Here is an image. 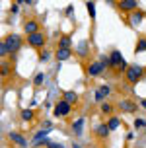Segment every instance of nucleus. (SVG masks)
Instances as JSON below:
<instances>
[{
    "mask_svg": "<svg viewBox=\"0 0 146 148\" xmlns=\"http://www.w3.org/2000/svg\"><path fill=\"white\" fill-rule=\"evenodd\" d=\"M6 45L10 47V53H16L20 47H22V35H18V33L8 35V37H6Z\"/></svg>",
    "mask_w": 146,
    "mask_h": 148,
    "instance_id": "3",
    "label": "nucleus"
},
{
    "mask_svg": "<svg viewBox=\"0 0 146 148\" xmlns=\"http://www.w3.org/2000/svg\"><path fill=\"white\" fill-rule=\"evenodd\" d=\"M88 49H90L88 41H80V43H78V47H76V53H78L80 57H86V55H88Z\"/></svg>",
    "mask_w": 146,
    "mask_h": 148,
    "instance_id": "14",
    "label": "nucleus"
},
{
    "mask_svg": "<svg viewBox=\"0 0 146 148\" xmlns=\"http://www.w3.org/2000/svg\"><path fill=\"white\" fill-rule=\"evenodd\" d=\"M49 133H51V129H43V131H39V133L35 134V138H33V144H39L41 140H43V144H45V142H47V140H45V136H47Z\"/></svg>",
    "mask_w": 146,
    "mask_h": 148,
    "instance_id": "12",
    "label": "nucleus"
},
{
    "mask_svg": "<svg viewBox=\"0 0 146 148\" xmlns=\"http://www.w3.org/2000/svg\"><path fill=\"white\" fill-rule=\"evenodd\" d=\"M142 76H144V68L140 66V64H132V66H129V70H127V80L131 82V84H136Z\"/></svg>",
    "mask_w": 146,
    "mask_h": 148,
    "instance_id": "1",
    "label": "nucleus"
},
{
    "mask_svg": "<svg viewBox=\"0 0 146 148\" xmlns=\"http://www.w3.org/2000/svg\"><path fill=\"white\" fill-rule=\"evenodd\" d=\"M136 109V105L131 103V101H121V111H127V113H132Z\"/></svg>",
    "mask_w": 146,
    "mask_h": 148,
    "instance_id": "17",
    "label": "nucleus"
},
{
    "mask_svg": "<svg viewBox=\"0 0 146 148\" xmlns=\"http://www.w3.org/2000/svg\"><path fill=\"white\" fill-rule=\"evenodd\" d=\"M101 111L103 113H111V105L109 103H101Z\"/></svg>",
    "mask_w": 146,
    "mask_h": 148,
    "instance_id": "29",
    "label": "nucleus"
},
{
    "mask_svg": "<svg viewBox=\"0 0 146 148\" xmlns=\"http://www.w3.org/2000/svg\"><path fill=\"white\" fill-rule=\"evenodd\" d=\"M72 148H80V144H72Z\"/></svg>",
    "mask_w": 146,
    "mask_h": 148,
    "instance_id": "33",
    "label": "nucleus"
},
{
    "mask_svg": "<svg viewBox=\"0 0 146 148\" xmlns=\"http://www.w3.org/2000/svg\"><path fill=\"white\" fill-rule=\"evenodd\" d=\"M99 62H101V64H103V68L111 66V59H107L105 55H101V57H99Z\"/></svg>",
    "mask_w": 146,
    "mask_h": 148,
    "instance_id": "25",
    "label": "nucleus"
},
{
    "mask_svg": "<svg viewBox=\"0 0 146 148\" xmlns=\"http://www.w3.org/2000/svg\"><path fill=\"white\" fill-rule=\"evenodd\" d=\"M103 72V64L97 60V62H92L90 66H88V74L90 76H97V74H101Z\"/></svg>",
    "mask_w": 146,
    "mask_h": 148,
    "instance_id": "10",
    "label": "nucleus"
},
{
    "mask_svg": "<svg viewBox=\"0 0 146 148\" xmlns=\"http://www.w3.org/2000/svg\"><path fill=\"white\" fill-rule=\"evenodd\" d=\"M27 41H29V45H33V47H43V45H45V35L39 31V33L27 35Z\"/></svg>",
    "mask_w": 146,
    "mask_h": 148,
    "instance_id": "5",
    "label": "nucleus"
},
{
    "mask_svg": "<svg viewBox=\"0 0 146 148\" xmlns=\"http://www.w3.org/2000/svg\"><path fill=\"white\" fill-rule=\"evenodd\" d=\"M70 55H72V51L70 49H58L57 51V60H66V59H70Z\"/></svg>",
    "mask_w": 146,
    "mask_h": 148,
    "instance_id": "13",
    "label": "nucleus"
},
{
    "mask_svg": "<svg viewBox=\"0 0 146 148\" xmlns=\"http://www.w3.org/2000/svg\"><path fill=\"white\" fill-rule=\"evenodd\" d=\"M140 105H142V107H146V99H142V101H140Z\"/></svg>",
    "mask_w": 146,
    "mask_h": 148,
    "instance_id": "32",
    "label": "nucleus"
},
{
    "mask_svg": "<svg viewBox=\"0 0 146 148\" xmlns=\"http://www.w3.org/2000/svg\"><path fill=\"white\" fill-rule=\"evenodd\" d=\"M2 74H4V76L10 74V64H8V62H2Z\"/></svg>",
    "mask_w": 146,
    "mask_h": 148,
    "instance_id": "27",
    "label": "nucleus"
},
{
    "mask_svg": "<svg viewBox=\"0 0 146 148\" xmlns=\"http://www.w3.org/2000/svg\"><path fill=\"white\" fill-rule=\"evenodd\" d=\"M146 123H144V119H136V121H134V127H136V129H140V127H144Z\"/></svg>",
    "mask_w": 146,
    "mask_h": 148,
    "instance_id": "30",
    "label": "nucleus"
},
{
    "mask_svg": "<svg viewBox=\"0 0 146 148\" xmlns=\"http://www.w3.org/2000/svg\"><path fill=\"white\" fill-rule=\"evenodd\" d=\"M95 134H97L99 138H105V136L109 134V127L107 125H99L97 129H95Z\"/></svg>",
    "mask_w": 146,
    "mask_h": 148,
    "instance_id": "15",
    "label": "nucleus"
},
{
    "mask_svg": "<svg viewBox=\"0 0 146 148\" xmlns=\"http://www.w3.org/2000/svg\"><path fill=\"white\" fill-rule=\"evenodd\" d=\"M49 59V53H41V60H47Z\"/></svg>",
    "mask_w": 146,
    "mask_h": 148,
    "instance_id": "31",
    "label": "nucleus"
},
{
    "mask_svg": "<svg viewBox=\"0 0 146 148\" xmlns=\"http://www.w3.org/2000/svg\"><path fill=\"white\" fill-rule=\"evenodd\" d=\"M142 18H144V14H142V12H132V14L129 16V20H131V25H140Z\"/></svg>",
    "mask_w": 146,
    "mask_h": 148,
    "instance_id": "11",
    "label": "nucleus"
},
{
    "mask_svg": "<svg viewBox=\"0 0 146 148\" xmlns=\"http://www.w3.org/2000/svg\"><path fill=\"white\" fill-rule=\"evenodd\" d=\"M82 127H84V117H80L76 123H72V129L76 134H82Z\"/></svg>",
    "mask_w": 146,
    "mask_h": 148,
    "instance_id": "18",
    "label": "nucleus"
},
{
    "mask_svg": "<svg viewBox=\"0 0 146 148\" xmlns=\"http://www.w3.org/2000/svg\"><path fill=\"white\" fill-rule=\"evenodd\" d=\"M60 47L62 49H70V37H60Z\"/></svg>",
    "mask_w": 146,
    "mask_h": 148,
    "instance_id": "24",
    "label": "nucleus"
},
{
    "mask_svg": "<svg viewBox=\"0 0 146 148\" xmlns=\"http://www.w3.org/2000/svg\"><path fill=\"white\" fill-rule=\"evenodd\" d=\"M45 82H47V76H45V74H37L35 80H33V84H35V86H43Z\"/></svg>",
    "mask_w": 146,
    "mask_h": 148,
    "instance_id": "21",
    "label": "nucleus"
},
{
    "mask_svg": "<svg viewBox=\"0 0 146 148\" xmlns=\"http://www.w3.org/2000/svg\"><path fill=\"white\" fill-rule=\"evenodd\" d=\"M8 136H10V140L14 142V144H18V146H22V148L27 146V140H25V138H23L20 133H10Z\"/></svg>",
    "mask_w": 146,
    "mask_h": 148,
    "instance_id": "8",
    "label": "nucleus"
},
{
    "mask_svg": "<svg viewBox=\"0 0 146 148\" xmlns=\"http://www.w3.org/2000/svg\"><path fill=\"white\" fill-rule=\"evenodd\" d=\"M142 51H146V39H140L138 45H136V53H142Z\"/></svg>",
    "mask_w": 146,
    "mask_h": 148,
    "instance_id": "26",
    "label": "nucleus"
},
{
    "mask_svg": "<svg viewBox=\"0 0 146 148\" xmlns=\"http://www.w3.org/2000/svg\"><path fill=\"white\" fill-rule=\"evenodd\" d=\"M119 125H121V121L117 117H111L109 123H107V127H109V131H115V129H119Z\"/></svg>",
    "mask_w": 146,
    "mask_h": 148,
    "instance_id": "20",
    "label": "nucleus"
},
{
    "mask_svg": "<svg viewBox=\"0 0 146 148\" xmlns=\"http://www.w3.org/2000/svg\"><path fill=\"white\" fill-rule=\"evenodd\" d=\"M111 66L113 68H117V70H129V66H127V62H125V59H123V55L119 51H113L111 53Z\"/></svg>",
    "mask_w": 146,
    "mask_h": 148,
    "instance_id": "2",
    "label": "nucleus"
},
{
    "mask_svg": "<svg viewBox=\"0 0 146 148\" xmlns=\"http://www.w3.org/2000/svg\"><path fill=\"white\" fill-rule=\"evenodd\" d=\"M86 10H88V14H90V18L95 20V2H86Z\"/></svg>",
    "mask_w": 146,
    "mask_h": 148,
    "instance_id": "19",
    "label": "nucleus"
},
{
    "mask_svg": "<svg viewBox=\"0 0 146 148\" xmlns=\"http://www.w3.org/2000/svg\"><path fill=\"white\" fill-rule=\"evenodd\" d=\"M22 119H25V121H31V119H33V111H31V109H23V111H22Z\"/></svg>",
    "mask_w": 146,
    "mask_h": 148,
    "instance_id": "22",
    "label": "nucleus"
},
{
    "mask_svg": "<svg viewBox=\"0 0 146 148\" xmlns=\"http://www.w3.org/2000/svg\"><path fill=\"white\" fill-rule=\"evenodd\" d=\"M109 86H99V88L95 90V101H103L105 97L109 96Z\"/></svg>",
    "mask_w": 146,
    "mask_h": 148,
    "instance_id": "9",
    "label": "nucleus"
},
{
    "mask_svg": "<svg viewBox=\"0 0 146 148\" xmlns=\"http://www.w3.org/2000/svg\"><path fill=\"white\" fill-rule=\"evenodd\" d=\"M23 29H25V33H27V35L39 33V23H37L35 20H29V22H25V25H23Z\"/></svg>",
    "mask_w": 146,
    "mask_h": 148,
    "instance_id": "7",
    "label": "nucleus"
},
{
    "mask_svg": "<svg viewBox=\"0 0 146 148\" xmlns=\"http://www.w3.org/2000/svg\"><path fill=\"white\" fill-rule=\"evenodd\" d=\"M119 8L125 10V12H136L138 2H136V0H121V2H119Z\"/></svg>",
    "mask_w": 146,
    "mask_h": 148,
    "instance_id": "6",
    "label": "nucleus"
},
{
    "mask_svg": "<svg viewBox=\"0 0 146 148\" xmlns=\"http://www.w3.org/2000/svg\"><path fill=\"white\" fill-rule=\"evenodd\" d=\"M45 144H47V146H49V148H64V146H62V144H58V142H51V140H47V142H45Z\"/></svg>",
    "mask_w": 146,
    "mask_h": 148,
    "instance_id": "28",
    "label": "nucleus"
},
{
    "mask_svg": "<svg viewBox=\"0 0 146 148\" xmlns=\"http://www.w3.org/2000/svg\"><path fill=\"white\" fill-rule=\"evenodd\" d=\"M70 107H72V105L68 103V101L60 99V101H57V105H55V115H57V117H66V115L70 113Z\"/></svg>",
    "mask_w": 146,
    "mask_h": 148,
    "instance_id": "4",
    "label": "nucleus"
},
{
    "mask_svg": "<svg viewBox=\"0 0 146 148\" xmlns=\"http://www.w3.org/2000/svg\"><path fill=\"white\" fill-rule=\"evenodd\" d=\"M8 53H10V47L6 45V41H2V43H0V55H2V57H6Z\"/></svg>",
    "mask_w": 146,
    "mask_h": 148,
    "instance_id": "23",
    "label": "nucleus"
},
{
    "mask_svg": "<svg viewBox=\"0 0 146 148\" xmlns=\"http://www.w3.org/2000/svg\"><path fill=\"white\" fill-rule=\"evenodd\" d=\"M64 101H68V103L72 105L78 101V94L76 92H64Z\"/></svg>",
    "mask_w": 146,
    "mask_h": 148,
    "instance_id": "16",
    "label": "nucleus"
}]
</instances>
